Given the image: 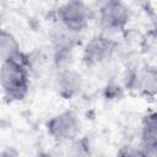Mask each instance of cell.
Listing matches in <instances>:
<instances>
[{
    "mask_svg": "<svg viewBox=\"0 0 157 157\" xmlns=\"http://www.w3.org/2000/svg\"><path fill=\"white\" fill-rule=\"evenodd\" d=\"M0 83L2 96L7 102L26 98L29 91V69L23 54L20 58L1 61Z\"/></svg>",
    "mask_w": 157,
    "mask_h": 157,
    "instance_id": "6da1fadb",
    "label": "cell"
},
{
    "mask_svg": "<svg viewBox=\"0 0 157 157\" xmlns=\"http://www.w3.org/2000/svg\"><path fill=\"white\" fill-rule=\"evenodd\" d=\"M82 123L78 114L71 109L54 114L45 123V130L56 142H74L78 139Z\"/></svg>",
    "mask_w": 157,
    "mask_h": 157,
    "instance_id": "7a4b0ae2",
    "label": "cell"
},
{
    "mask_svg": "<svg viewBox=\"0 0 157 157\" xmlns=\"http://www.w3.org/2000/svg\"><path fill=\"white\" fill-rule=\"evenodd\" d=\"M97 18L104 33H119L130 21V9L124 0H104L98 7Z\"/></svg>",
    "mask_w": 157,
    "mask_h": 157,
    "instance_id": "3957f363",
    "label": "cell"
},
{
    "mask_svg": "<svg viewBox=\"0 0 157 157\" xmlns=\"http://www.w3.org/2000/svg\"><path fill=\"white\" fill-rule=\"evenodd\" d=\"M118 50V43L108 34L101 33L91 37L82 48V61L94 67L110 61Z\"/></svg>",
    "mask_w": 157,
    "mask_h": 157,
    "instance_id": "277c9868",
    "label": "cell"
},
{
    "mask_svg": "<svg viewBox=\"0 0 157 157\" xmlns=\"http://www.w3.org/2000/svg\"><path fill=\"white\" fill-rule=\"evenodd\" d=\"M90 9L82 0H66L56 9L59 25L76 34L82 33L90 23Z\"/></svg>",
    "mask_w": 157,
    "mask_h": 157,
    "instance_id": "5b68a950",
    "label": "cell"
},
{
    "mask_svg": "<svg viewBox=\"0 0 157 157\" xmlns=\"http://www.w3.org/2000/svg\"><path fill=\"white\" fill-rule=\"evenodd\" d=\"M54 87L59 97L70 101L76 98L81 93L83 88V78L81 74L71 66L61 67L56 71L54 78Z\"/></svg>",
    "mask_w": 157,
    "mask_h": 157,
    "instance_id": "8992f818",
    "label": "cell"
},
{
    "mask_svg": "<svg viewBox=\"0 0 157 157\" xmlns=\"http://www.w3.org/2000/svg\"><path fill=\"white\" fill-rule=\"evenodd\" d=\"M140 155L157 156V112L146 115L141 124Z\"/></svg>",
    "mask_w": 157,
    "mask_h": 157,
    "instance_id": "52a82bcc",
    "label": "cell"
},
{
    "mask_svg": "<svg viewBox=\"0 0 157 157\" xmlns=\"http://www.w3.org/2000/svg\"><path fill=\"white\" fill-rule=\"evenodd\" d=\"M135 83L146 94H157V66H145L135 74Z\"/></svg>",
    "mask_w": 157,
    "mask_h": 157,
    "instance_id": "ba28073f",
    "label": "cell"
},
{
    "mask_svg": "<svg viewBox=\"0 0 157 157\" xmlns=\"http://www.w3.org/2000/svg\"><path fill=\"white\" fill-rule=\"evenodd\" d=\"M22 55L20 44L17 39L13 37V34L6 29L1 31L0 34V56L1 61L10 60V59H16Z\"/></svg>",
    "mask_w": 157,
    "mask_h": 157,
    "instance_id": "9c48e42d",
    "label": "cell"
}]
</instances>
